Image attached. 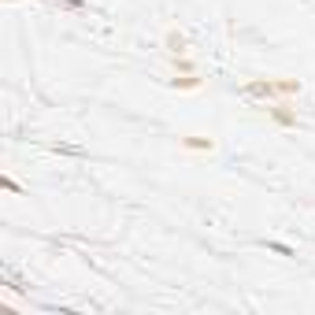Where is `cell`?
<instances>
[{
	"label": "cell",
	"mask_w": 315,
	"mask_h": 315,
	"mask_svg": "<svg viewBox=\"0 0 315 315\" xmlns=\"http://www.w3.org/2000/svg\"><path fill=\"white\" fill-rule=\"evenodd\" d=\"M185 145H189V149H212V141H204V137H185Z\"/></svg>",
	"instance_id": "6da1fadb"
}]
</instances>
